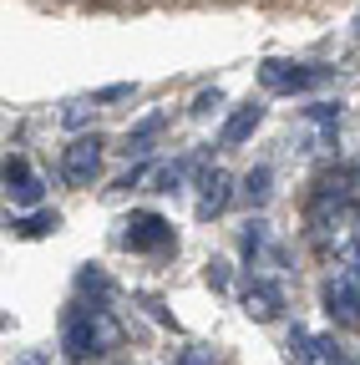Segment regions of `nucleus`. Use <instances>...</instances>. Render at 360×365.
Returning a JSON list of instances; mask_svg holds the SVG:
<instances>
[{
  "label": "nucleus",
  "mask_w": 360,
  "mask_h": 365,
  "mask_svg": "<svg viewBox=\"0 0 360 365\" xmlns=\"http://www.w3.org/2000/svg\"><path fill=\"white\" fill-rule=\"evenodd\" d=\"M107 345H117V325L107 319V309H71L66 314V325H61V350L66 360H92L102 355Z\"/></svg>",
  "instance_id": "f257e3e1"
},
{
  "label": "nucleus",
  "mask_w": 360,
  "mask_h": 365,
  "mask_svg": "<svg viewBox=\"0 0 360 365\" xmlns=\"http://www.w3.org/2000/svg\"><path fill=\"white\" fill-rule=\"evenodd\" d=\"M102 173V137H76V143L61 153V178L71 188H92Z\"/></svg>",
  "instance_id": "f03ea898"
},
{
  "label": "nucleus",
  "mask_w": 360,
  "mask_h": 365,
  "mask_svg": "<svg viewBox=\"0 0 360 365\" xmlns=\"http://www.w3.org/2000/svg\"><path fill=\"white\" fill-rule=\"evenodd\" d=\"M122 244H127L132 254H163V249H173V223L158 218V213H132Z\"/></svg>",
  "instance_id": "7ed1b4c3"
},
{
  "label": "nucleus",
  "mask_w": 360,
  "mask_h": 365,
  "mask_svg": "<svg viewBox=\"0 0 360 365\" xmlns=\"http://www.w3.org/2000/svg\"><path fill=\"white\" fill-rule=\"evenodd\" d=\"M325 309H330V319H340V325H360V274L355 269L335 274L325 284Z\"/></svg>",
  "instance_id": "20e7f679"
},
{
  "label": "nucleus",
  "mask_w": 360,
  "mask_h": 365,
  "mask_svg": "<svg viewBox=\"0 0 360 365\" xmlns=\"http://www.w3.org/2000/svg\"><path fill=\"white\" fill-rule=\"evenodd\" d=\"M330 71L325 66H284V61H269L264 71H259V81L269 86V91H304V86H320Z\"/></svg>",
  "instance_id": "39448f33"
},
{
  "label": "nucleus",
  "mask_w": 360,
  "mask_h": 365,
  "mask_svg": "<svg viewBox=\"0 0 360 365\" xmlns=\"http://www.w3.org/2000/svg\"><path fill=\"white\" fill-rule=\"evenodd\" d=\"M198 188H203V198H198V218H213V213L229 208V198H234V178L223 173V168H213V173L198 178Z\"/></svg>",
  "instance_id": "423d86ee"
},
{
  "label": "nucleus",
  "mask_w": 360,
  "mask_h": 365,
  "mask_svg": "<svg viewBox=\"0 0 360 365\" xmlns=\"http://www.w3.org/2000/svg\"><path fill=\"white\" fill-rule=\"evenodd\" d=\"M264 122V102H244L229 122H223V132H218V143L223 148H244L249 143V137H254V127Z\"/></svg>",
  "instance_id": "0eeeda50"
},
{
  "label": "nucleus",
  "mask_w": 360,
  "mask_h": 365,
  "mask_svg": "<svg viewBox=\"0 0 360 365\" xmlns=\"http://www.w3.org/2000/svg\"><path fill=\"white\" fill-rule=\"evenodd\" d=\"M314 193H330V198H340L345 208H360V163H355V168L325 173L320 182H314Z\"/></svg>",
  "instance_id": "6e6552de"
},
{
  "label": "nucleus",
  "mask_w": 360,
  "mask_h": 365,
  "mask_svg": "<svg viewBox=\"0 0 360 365\" xmlns=\"http://www.w3.org/2000/svg\"><path fill=\"white\" fill-rule=\"evenodd\" d=\"M244 309H249V319H259V325H269V319H279L284 299H279V289L269 284V279H254V284L244 289Z\"/></svg>",
  "instance_id": "1a4fd4ad"
},
{
  "label": "nucleus",
  "mask_w": 360,
  "mask_h": 365,
  "mask_svg": "<svg viewBox=\"0 0 360 365\" xmlns=\"http://www.w3.org/2000/svg\"><path fill=\"white\" fill-rule=\"evenodd\" d=\"M6 193L16 198V203H41V178H31V168H26V158H6Z\"/></svg>",
  "instance_id": "9d476101"
},
{
  "label": "nucleus",
  "mask_w": 360,
  "mask_h": 365,
  "mask_svg": "<svg viewBox=\"0 0 360 365\" xmlns=\"http://www.w3.org/2000/svg\"><path fill=\"white\" fill-rule=\"evenodd\" d=\"M56 223H61L56 213H36V218H21V223H16V234H21V239H41V234H51Z\"/></svg>",
  "instance_id": "9b49d317"
},
{
  "label": "nucleus",
  "mask_w": 360,
  "mask_h": 365,
  "mask_svg": "<svg viewBox=\"0 0 360 365\" xmlns=\"http://www.w3.org/2000/svg\"><path fill=\"white\" fill-rule=\"evenodd\" d=\"M244 198H249V203H264V198H269V168H254V173L244 178Z\"/></svg>",
  "instance_id": "f8f14e48"
},
{
  "label": "nucleus",
  "mask_w": 360,
  "mask_h": 365,
  "mask_svg": "<svg viewBox=\"0 0 360 365\" xmlns=\"http://www.w3.org/2000/svg\"><path fill=\"white\" fill-rule=\"evenodd\" d=\"M289 360H299V365L309 360V335H299V330L289 335Z\"/></svg>",
  "instance_id": "ddd939ff"
},
{
  "label": "nucleus",
  "mask_w": 360,
  "mask_h": 365,
  "mask_svg": "<svg viewBox=\"0 0 360 365\" xmlns=\"http://www.w3.org/2000/svg\"><path fill=\"white\" fill-rule=\"evenodd\" d=\"M178 365H213V355L193 345V350H183V355H178Z\"/></svg>",
  "instance_id": "4468645a"
},
{
  "label": "nucleus",
  "mask_w": 360,
  "mask_h": 365,
  "mask_svg": "<svg viewBox=\"0 0 360 365\" xmlns=\"http://www.w3.org/2000/svg\"><path fill=\"white\" fill-rule=\"evenodd\" d=\"M213 107H218V91H203V97H198V102H193V112H198V117H208V112H213Z\"/></svg>",
  "instance_id": "2eb2a0df"
},
{
  "label": "nucleus",
  "mask_w": 360,
  "mask_h": 365,
  "mask_svg": "<svg viewBox=\"0 0 360 365\" xmlns=\"http://www.w3.org/2000/svg\"><path fill=\"white\" fill-rule=\"evenodd\" d=\"M122 97H132V86H107V91H97V102H122Z\"/></svg>",
  "instance_id": "dca6fc26"
},
{
  "label": "nucleus",
  "mask_w": 360,
  "mask_h": 365,
  "mask_svg": "<svg viewBox=\"0 0 360 365\" xmlns=\"http://www.w3.org/2000/svg\"><path fill=\"white\" fill-rule=\"evenodd\" d=\"M21 365H41V355H26V360H21Z\"/></svg>",
  "instance_id": "f3484780"
}]
</instances>
